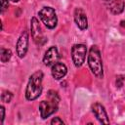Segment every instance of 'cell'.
<instances>
[{
    "instance_id": "19",
    "label": "cell",
    "mask_w": 125,
    "mask_h": 125,
    "mask_svg": "<svg viewBox=\"0 0 125 125\" xmlns=\"http://www.w3.org/2000/svg\"><path fill=\"white\" fill-rule=\"evenodd\" d=\"M11 1H12V2H14V3H17V2H19L20 0H11Z\"/></svg>"
},
{
    "instance_id": "6",
    "label": "cell",
    "mask_w": 125,
    "mask_h": 125,
    "mask_svg": "<svg viewBox=\"0 0 125 125\" xmlns=\"http://www.w3.org/2000/svg\"><path fill=\"white\" fill-rule=\"evenodd\" d=\"M30 31H31V36H32L35 44L42 46L46 42V38L44 37V35L42 33V29L39 24V21L35 17L31 18V20H30Z\"/></svg>"
},
{
    "instance_id": "15",
    "label": "cell",
    "mask_w": 125,
    "mask_h": 125,
    "mask_svg": "<svg viewBox=\"0 0 125 125\" xmlns=\"http://www.w3.org/2000/svg\"><path fill=\"white\" fill-rule=\"evenodd\" d=\"M1 14H4L6 10H8L9 7V1L8 0H1Z\"/></svg>"
},
{
    "instance_id": "4",
    "label": "cell",
    "mask_w": 125,
    "mask_h": 125,
    "mask_svg": "<svg viewBox=\"0 0 125 125\" xmlns=\"http://www.w3.org/2000/svg\"><path fill=\"white\" fill-rule=\"evenodd\" d=\"M39 19L44 23V25L49 29H54L58 24V17L54 8L46 6L43 7L38 12Z\"/></svg>"
},
{
    "instance_id": "16",
    "label": "cell",
    "mask_w": 125,
    "mask_h": 125,
    "mask_svg": "<svg viewBox=\"0 0 125 125\" xmlns=\"http://www.w3.org/2000/svg\"><path fill=\"white\" fill-rule=\"evenodd\" d=\"M51 124L52 125H57V124H64V122L60 118V117H54L51 120Z\"/></svg>"
},
{
    "instance_id": "5",
    "label": "cell",
    "mask_w": 125,
    "mask_h": 125,
    "mask_svg": "<svg viewBox=\"0 0 125 125\" xmlns=\"http://www.w3.org/2000/svg\"><path fill=\"white\" fill-rule=\"evenodd\" d=\"M87 48L84 44H74L71 47V58L76 67H80L85 62Z\"/></svg>"
},
{
    "instance_id": "7",
    "label": "cell",
    "mask_w": 125,
    "mask_h": 125,
    "mask_svg": "<svg viewBox=\"0 0 125 125\" xmlns=\"http://www.w3.org/2000/svg\"><path fill=\"white\" fill-rule=\"evenodd\" d=\"M16 50H17V55L19 56V58L22 59L25 57L26 52L28 50V33H27V31L24 30L19 37L17 44H16Z\"/></svg>"
},
{
    "instance_id": "11",
    "label": "cell",
    "mask_w": 125,
    "mask_h": 125,
    "mask_svg": "<svg viewBox=\"0 0 125 125\" xmlns=\"http://www.w3.org/2000/svg\"><path fill=\"white\" fill-rule=\"evenodd\" d=\"M104 3L106 5L107 9L113 15L121 14L124 11V8H125L124 0H104Z\"/></svg>"
},
{
    "instance_id": "3",
    "label": "cell",
    "mask_w": 125,
    "mask_h": 125,
    "mask_svg": "<svg viewBox=\"0 0 125 125\" xmlns=\"http://www.w3.org/2000/svg\"><path fill=\"white\" fill-rule=\"evenodd\" d=\"M88 65L91 69V72L98 78L104 77V68H103V61L101 52L98 46L93 45L90 48L88 55Z\"/></svg>"
},
{
    "instance_id": "1",
    "label": "cell",
    "mask_w": 125,
    "mask_h": 125,
    "mask_svg": "<svg viewBox=\"0 0 125 125\" xmlns=\"http://www.w3.org/2000/svg\"><path fill=\"white\" fill-rule=\"evenodd\" d=\"M60 100L61 99L57 91L49 90L47 93V100H44L39 104L40 116L43 119H46L52 114H54L59 108Z\"/></svg>"
},
{
    "instance_id": "18",
    "label": "cell",
    "mask_w": 125,
    "mask_h": 125,
    "mask_svg": "<svg viewBox=\"0 0 125 125\" xmlns=\"http://www.w3.org/2000/svg\"><path fill=\"white\" fill-rule=\"evenodd\" d=\"M123 80H124V78H123L122 76L118 77V78L116 79V87L120 88V87H121V86L123 85Z\"/></svg>"
},
{
    "instance_id": "12",
    "label": "cell",
    "mask_w": 125,
    "mask_h": 125,
    "mask_svg": "<svg viewBox=\"0 0 125 125\" xmlns=\"http://www.w3.org/2000/svg\"><path fill=\"white\" fill-rule=\"evenodd\" d=\"M51 73H52V76H53L54 79L61 80L62 78H63L66 75V73H67V67L62 62H56L54 65H52Z\"/></svg>"
},
{
    "instance_id": "9",
    "label": "cell",
    "mask_w": 125,
    "mask_h": 125,
    "mask_svg": "<svg viewBox=\"0 0 125 125\" xmlns=\"http://www.w3.org/2000/svg\"><path fill=\"white\" fill-rule=\"evenodd\" d=\"M59 59H60V56H59V52H58L57 47L51 46L44 54L43 62L46 66H52L56 62H58Z\"/></svg>"
},
{
    "instance_id": "13",
    "label": "cell",
    "mask_w": 125,
    "mask_h": 125,
    "mask_svg": "<svg viewBox=\"0 0 125 125\" xmlns=\"http://www.w3.org/2000/svg\"><path fill=\"white\" fill-rule=\"evenodd\" d=\"M12 57V51L10 49L1 48L0 51V60L2 62H8Z\"/></svg>"
},
{
    "instance_id": "17",
    "label": "cell",
    "mask_w": 125,
    "mask_h": 125,
    "mask_svg": "<svg viewBox=\"0 0 125 125\" xmlns=\"http://www.w3.org/2000/svg\"><path fill=\"white\" fill-rule=\"evenodd\" d=\"M0 112H1V120H0V124H3L4 122V118H5V107L3 105L0 106Z\"/></svg>"
},
{
    "instance_id": "14",
    "label": "cell",
    "mask_w": 125,
    "mask_h": 125,
    "mask_svg": "<svg viewBox=\"0 0 125 125\" xmlns=\"http://www.w3.org/2000/svg\"><path fill=\"white\" fill-rule=\"evenodd\" d=\"M13 98V94L10 91H4L1 95V100L3 103H10Z\"/></svg>"
},
{
    "instance_id": "2",
    "label": "cell",
    "mask_w": 125,
    "mask_h": 125,
    "mask_svg": "<svg viewBox=\"0 0 125 125\" xmlns=\"http://www.w3.org/2000/svg\"><path fill=\"white\" fill-rule=\"evenodd\" d=\"M42 81H43V72L41 70L34 72L29 77L25 89V98L27 101H34L42 94V90H43Z\"/></svg>"
},
{
    "instance_id": "8",
    "label": "cell",
    "mask_w": 125,
    "mask_h": 125,
    "mask_svg": "<svg viewBox=\"0 0 125 125\" xmlns=\"http://www.w3.org/2000/svg\"><path fill=\"white\" fill-rule=\"evenodd\" d=\"M92 111L95 114L96 118L99 120L100 123L102 124H109V119L106 113V110L104 106L100 104V103H95L92 105Z\"/></svg>"
},
{
    "instance_id": "10",
    "label": "cell",
    "mask_w": 125,
    "mask_h": 125,
    "mask_svg": "<svg viewBox=\"0 0 125 125\" xmlns=\"http://www.w3.org/2000/svg\"><path fill=\"white\" fill-rule=\"evenodd\" d=\"M74 21L79 29L85 30L88 28L87 15L82 8H76L74 10Z\"/></svg>"
}]
</instances>
